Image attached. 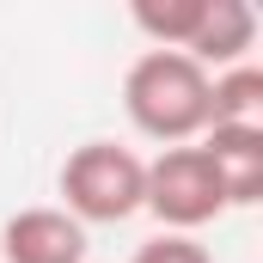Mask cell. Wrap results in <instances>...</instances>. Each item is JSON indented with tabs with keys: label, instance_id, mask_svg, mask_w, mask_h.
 Returning <instances> with one entry per match:
<instances>
[{
	"label": "cell",
	"instance_id": "6da1fadb",
	"mask_svg": "<svg viewBox=\"0 0 263 263\" xmlns=\"http://www.w3.org/2000/svg\"><path fill=\"white\" fill-rule=\"evenodd\" d=\"M208 86H214V73L196 67L190 55L147 49L123 73V110H129V123L147 141L190 147L196 135H208Z\"/></svg>",
	"mask_w": 263,
	"mask_h": 263
},
{
	"label": "cell",
	"instance_id": "7a4b0ae2",
	"mask_svg": "<svg viewBox=\"0 0 263 263\" xmlns=\"http://www.w3.org/2000/svg\"><path fill=\"white\" fill-rule=\"evenodd\" d=\"M62 208L86 220H129L147 202V159L117 141H80L62 159Z\"/></svg>",
	"mask_w": 263,
	"mask_h": 263
},
{
	"label": "cell",
	"instance_id": "3957f363",
	"mask_svg": "<svg viewBox=\"0 0 263 263\" xmlns=\"http://www.w3.org/2000/svg\"><path fill=\"white\" fill-rule=\"evenodd\" d=\"M147 214H159V227L165 233H196L208 220H220L227 214V190H220V172L208 165V153H202V141L190 147H165L159 159H147V202H141Z\"/></svg>",
	"mask_w": 263,
	"mask_h": 263
},
{
	"label": "cell",
	"instance_id": "277c9868",
	"mask_svg": "<svg viewBox=\"0 0 263 263\" xmlns=\"http://www.w3.org/2000/svg\"><path fill=\"white\" fill-rule=\"evenodd\" d=\"M6 263H86V227L67 208H18L0 227Z\"/></svg>",
	"mask_w": 263,
	"mask_h": 263
},
{
	"label": "cell",
	"instance_id": "5b68a950",
	"mask_svg": "<svg viewBox=\"0 0 263 263\" xmlns=\"http://www.w3.org/2000/svg\"><path fill=\"white\" fill-rule=\"evenodd\" d=\"M251 43H257V6L251 0H208V18H202L196 43L184 55L208 73H227L251 55Z\"/></svg>",
	"mask_w": 263,
	"mask_h": 263
},
{
	"label": "cell",
	"instance_id": "8992f818",
	"mask_svg": "<svg viewBox=\"0 0 263 263\" xmlns=\"http://www.w3.org/2000/svg\"><path fill=\"white\" fill-rule=\"evenodd\" d=\"M202 153L220 172L227 208L263 202V129H208L202 135Z\"/></svg>",
	"mask_w": 263,
	"mask_h": 263
},
{
	"label": "cell",
	"instance_id": "52a82bcc",
	"mask_svg": "<svg viewBox=\"0 0 263 263\" xmlns=\"http://www.w3.org/2000/svg\"><path fill=\"white\" fill-rule=\"evenodd\" d=\"M208 129H263V67L239 62L208 86Z\"/></svg>",
	"mask_w": 263,
	"mask_h": 263
},
{
	"label": "cell",
	"instance_id": "ba28073f",
	"mask_svg": "<svg viewBox=\"0 0 263 263\" xmlns=\"http://www.w3.org/2000/svg\"><path fill=\"white\" fill-rule=\"evenodd\" d=\"M129 263H214V257H208V245L184 239V233H159V239H147Z\"/></svg>",
	"mask_w": 263,
	"mask_h": 263
}]
</instances>
